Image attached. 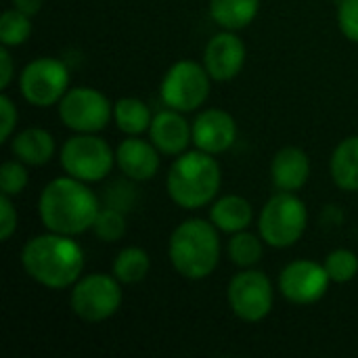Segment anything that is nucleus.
<instances>
[{
    "label": "nucleus",
    "instance_id": "nucleus-3",
    "mask_svg": "<svg viewBox=\"0 0 358 358\" xmlns=\"http://www.w3.org/2000/svg\"><path fill=\"white\" fill-rule=\"evenodd\" d=\"M222 172L212 153L201 149L180 153L170 166L166 189L170 199L185 210H199L212 203L220 191Z\"/></svg>",
    "mask_w": 358,
    "mask_h": 358
},
{
    "label": "nucleus",
    "instance_id": "nucleus-30",
    "mask_svg": "<svg viewBox=\"0 0 358 358\" xmlns=\"http://www.w3.org/2000/svg\"><path fill=\"white\" fill-rule=\"evenodd\" d=\"M0 117H2V124H0V143H6L17 126V120H19V113H17V107L15 103L2 94L0 96Z\"/></svg>",
    "mask_w": 358,
    "mask_h": 358
},
{
    "label": "nucleus",
    "instance_id": "nucleus-12",
    "mask_svg": "<svg viewBox=\"0 0 358 358\" xmlns=\"http://www.w3.org/2000/svg\"><path fill=\"white\" fill-rule=\"evenodd\" d=\"M329 283L331 279L325 271V264L315 260H296L279 275V292L285 300L298 306L319 302L327 294Z\"/></svg>",
    "mask_w": 358,
    "mask_h": 358
},
{
    "label": "nucleus",
    "instance_id": "nucleus-15",
    "mask_svg": "<svg viewBox=\"0 0 358 358\" xmlns=\"http://www.w3.org/2000/svg\"><path fill=\"white\" fill-rule=\"evenodd\" d=\"M149 141L164 155H180L193 143V126L185 120L182 111L166 109L153 115L149 126Z\"/></svg>",
    "mask_w": 358,
    "mask_h": 358
},
{
    "label": "nucleus",
    "instance_id": "nucleus-33",
    "mask_svg": "<svg viewBox=\"0 0 358 358\" xmlns=\"http://www.w3.org/2000/svg\"><path fill=\"white\" fill-rule=\"evenodd\" d=\"M10 6L21 10V13H25V15H29V17H34V15L40 13L42 0H10Z\"/></svg>",
    "mask_w": 358,
    "mask_h": 358
},
{
    "label": "nucleus",
    "instance_id": "nucleus-13",
    "mask_svg": "<svg viewBox=\"0 0 358 358\" xmlns=\"http://www.w3.org/2000/svg\"><path fill=\"white\" fill-rule=\"evenodd\" d=\"M243 63H245V44L235 31L224 29L212 36L203 52V65L212 76V80L229 82L237 78L239 71L243 69Z\"/></svg>",
    "mask_w": 358,
    "mask_h": 358
},
{
    "label": "nucleus",
    "instance_id": "nucleus-5",
    "mask_svg": "<svg viewBox=\"0 0 358 358\" xmlns=\"http://www.w3.org/2000/svg\"><path fill=\"white\" fill-rule=\"evenodd\" d=\"M308 224L306 203L292 191H281L273 195L258 218V231L264 243L271 248H292L296 245Z\"/></svg>",
    "mask_w": 358,
    "mask_h": 358
},
{
    "label": "nucleus",
    "instance_id": "nucleus-11",
    "mask_svg": "<svg viewBox=\"0 0 358 358\" xmlns=\"http://www.w3.org/2000/svg\"><path fill=\"white\" fill-rule=\"evenodd\" d=\"M227 300L233 315L245 323H258L273 310V285L262 271L243 268L237 273L227 287Z\"/></svg>",
    "mask_w": 358,
    "mask_h": 358
},
{
    "label": "nucleus",
    "instance_id": "nucleus-6",
    "mask_svg": "<svg viewBox=\"0 0 358 358\" xmlns=\"http://www.w3.org/2000/svg\"><path fill=\"white\" fill-rule=\"evenodd\" d=\"M59 159L65 174L84 182H99L111 172L115 153L101 136L78 132L63 143Z\"/></svg>",
    "mask_w": 358,
    "mask_h": 358
},
{
    "label": "nucleus",
    "instance_id": "nucleus-24",
    "mask_svg": "<svg viewBox=\"0 0 358 358\" xmlns=\"http://www.w3.org/2000/svg\"><path fill=\"white\" fill-rule=\"evenodd\" d=\"M264 239L254 235V233H248V231H239L231 237L229 241V258L235 266L239 268H252L256 266L262 256H264Z\"/></svg>",
    "mask_w": 358,
    "mask_h": 358
},
{
    "label": "nucleus",
    "instance_id": "nucleus-14",
    "mask_svg": "<svg viewBox=\"0 0 358 358\" xmlns=\"http://www.w3.org/2000/svg\"><path fill=\"white\" fill-rule=\"evenodd\" d=\"M237 141V124L229 111L206 109L193 122V145L206 153L218 155L229 151Z\"/></svg>",
    "mask_w": 358,
    "mask_h": 358
},
{
    "label": "nucleus",
    "instance_id": "nucleus-28",
    "mask_svg": "<svg viewBox=\"0 0 358 358\" xmlns=\"http://www.w3.org/2000/svg\"><path fill=\"white\" fill-rule=\"evenodd\" d=\"M27 182H29V174H27L23 162L8 159L0 166V191H2V195L17 197L25 191Z\"/></svg>",
    "mask_w": 358,
    "mask_h": 358
},
{
    "label": "nucleus",
    "instance_id": "nucleus-31",
    "mask_svg": "<svg viewBox=\"0 0 358 358\" xmlns=\"http://www.w3.org/2000/svg\"><path fill=\"white\" fill-rule=\"evenodd\" d=\"M17 231V210L8 195L0 197V239L8 241Z\"/></svg>",
    "mask_w": 358,
    "mask_h": 358
},
{
    "label": "nucleus",
    "instance_id": "nucleus-29",
    "mask_svg": "<svg viewBox=\"0 0 358 358\" xmlns=\"http://www.w3.org/2000/svg\"><path fill=\"white\" fill-rule=\"evenodd\" d=\"M338 25L348 40L358 44V0H340Z\"/></svg>",
    "mask_w": 358,
    "mask_h": 358
},
{
    "label": "nucleus",
    "instance_id": "nucleus-17",
    "mask_svg": "<svg viewBox=\"0 0 358 358\" xmlns=\"http://www.w3.org/2000/svg\"><path fill=\"white\" fill-rule=\"evenodd\" d=\"M271 176H273V185L279 191L296 193L298 189H302L310 176V159L306 151H302L300 147L279 149L271 164Z\"/></svg>",
    "mask_w": 358,
    "mask_h": 358
},
{
    "label": "nucleus",
    "instance_id": "nucleus-18",
    "mask_svg": "<svg viewBox=\"0 0 358 358\" xmlns=\"http://www.w3.org/2000/svg\"><path fill=\"white\" fill-rule=\"evenodd\" d=\"M10 153L25 166H44L55 153V138L44 128H25L10 141Z\"/></svg>",
    "mask_w": 358,
    "mask_h": 358
},
{
    "label": "nucleus",
    "instance_id": "nucleus-4",
    "mask_svg": "<svg viewBox=\"0 0 358 358\" xmlns=\"http://www.w3.org/2000/svg\"><path fill=\"white\" fill-rule=\"evenodd\" d=\"M168 256L178 275L191 281L210 277L220 260V237L214 222L189 218L180 222L168 241Z\"/></svg>",
    "mask_w": 358,
    "mask_h": 358
},
{
    "label": "nucleus",
    "instance_id": "nucleus-16",
    "mask_svg": "<svg viewBox=\"0 0 358 358\" xmlns=\"http://www.w3.org/2000/svg\"><path fill=\"white\" fill-rule=\"evenodd\" d=\"M115 164L124 176L132 180H149L159 170V151L151 141L128 136L117 145Z\"/></svg>",
    "mask_w": 358,
    "mask_h": 358
},
{
    "label": "nucleus",
    "instance_id": "nucleus-7",
    "mask_svg": "<svg viewBox=\"0 0 358 358\" xmlns=\"http://www.w3.org/2000/svg\"><path fill=\"white\" fill-rule=\"evenodd\" d=\"M71 310L86 323H101L111 319L122 306V287L115 275L92 273L73 283L69 296Z\"/></svg>",
    "mask_w": 358,
    "mask_h": 358
},
{
    "label": "nucleus",
    "instance_id": "nucleus-26",
    "mask_svg": "<svg viewBox=\"0 0 358 358\" xmlns=\"http://www.w3.org/2000/svg\"><path fill=\"white\" fill-rule=\"evenodd\" d=\"M92 231L105 243L120 241L126 235V218H124V212L117 210V208H113V206L101 208L99 214H96V220L92 224Z\"/></svg>",
    "mask_w": 358,
    "mask_h": 358
},
{
    "label": "nucleus",
    "instance_id": "nucleus-21",
    "mask_svg": "<svg viewBox=\"0 0 358 358\" xmlns=\"http://www.w3.org/2000/svg\"><path fill=\"white\" fill-rule=\"evenodd\" d=\"M260 10V0H210V15L222 29L248 27Z\"/></svg>",
    "mask_w": 358,
    "mask_h": 358
},
{
    "label": "nucleus",
    "instance_id": "nucleus-32",
    "mask_svg": "<svg viewBox=\"0 0 358 358\" xmlns=\"http://www.w3.org/2000/svg\"><path fill=\"white\" fill-rule=\"evenodd\" d=\"M15 76V69H13V57L8 52V46H2L0 48V88H8L10 80Z\"/></svg>",
    "mask_w": 358,
    "mask_h": 358
},
{
    "label": "nucleus",
    "instance_id": "nucleus-22",
    "mask_svg": "<svg viewBox=\"0 0 358 358\" xmlns=\"http://www.w3.org/2000/svg\"><path fill=\"white\" fill-rule=\"evenodd\" d=\"M113 120L124 134L138 136L145 130H149L153 115H151V109L147 107V103H143L141 99L124 96L113 105Z\"/></svg>",
    "mask_w": 358,
    "mask_h": 358
},
{
    "label": "nucleus",
    "instance_id": "nucleus-2",
    "mask_svg": "<svg viewBox=\"0 0 358 358\" xmlns=\"http://www.w3.org/2000/svg\"><path fill=\"white\" fill-rule=\"evenodd\" d=\"M21 264L27 277L42 287L67 289L82 277L84 252L69 235L48 231L23 245Z\"/></svg>",
    "mask_w": 358,
    "mask_h": 358
},
{
    "label": "nucleus",
    "instance_id": "nucleus-19",
    "mask_svg": "<svg viewBox=\"0 0 358 358\" xmlns=\"http://www.w3.org/2000/svg\"><path fill=\"white\" fill-rule=\"evenodd\" d=\"M252 218H254L252 203L241 195H224L218 201H214L210 210V220L214 222V227L229 235L248 231Z\"/></svg>",
    "mask_w": 358,
    "mask_h": 358
},
{
    "label": "nucleus",
    "instance_id": "nucleus-23",
    "mask_svg": "<svg viewBox=\"0 0 358 358\" xmlns=\"http://www.w3.org/2000/svg\"><path fill=\"white\" fill-rule=\"evenodd\" d=\"M149 268H151V258L149 254L143 250V248H124L115 260H113V275L120 283L124 285H134V283H141L147 275H149Z\"/></svg>",
    "mask_w": 358,
    "mask_h": 358
},
{
    "label": "nucleus",
    "instance_id": "nucleus-25",
    "mask_svg": "<svg viewBox=\"0 0 358 358\" xmlns=\"http://www.w3.org/2000/svg\"><path fill=\"white\" fill-rule=\"evenodd\" d=\"M34 27H31V17L17 10V8H8L2 13L0 17V42L2 46H21L29 40Z\"/></svg>",
    "mask_w": 358,
    "mask_h": 358
},
{
    "label": "nucleus",
    "instance_id": "nucleus-20",
    "mask_svg": "<svg viewBox=\"0 0 358 358\" xmlns=\"http://www.w3.org/2000/svg\"><path fill=\"white\" fill-rule=\"evenodd\" d=\"M329 172L342 191H358V134L344 138L331 153Z\"/></svg>",
    "mask_w": 358,
    "mask_h": 358
},
{
    "label": "nucleus",
    "instance_id": "nucleus-8",
    "mask_svg": "<svg viewBox=\"0 0 358 358\" xmlns=\"http://www.w3.org/2000/svg\"><path fill=\"white\" fill-rule=\"evenodd\" d=\"M210 80L206 65L197 61H176L164 76L159 92L162 101L176 111L191 113L199 109L210 96Z\"/></svg>",
    "mask_w": 358,
    "mask_h": 358
},
{
    "label": "nucleus",
    "instance_id": "nucleus-1",
    "mask_svg": "<svg viewBox=\"0 0 358 358\" xmlns=\"http://www.w3.org/2000/svg\"><path fill=\"white\" fill-rule=\"evenodd\" d=\"M99 210V197L92 189H88V182L69 174L50 180L38 199L40 220L46 231L69 237L90 231Z\"/></svg>",
    "mask_w": 358,
    "mask_h": 358
},
{
    "label": "nucleus",
    "instance_id": "nucleus-27",
    "mask_svg": "<svg viewBox=\"0 0 358 358\" xmlns=\"http://www.w3.org/2000/svg\"><path fill=\"white\" fill-rule=\"evenodd\" d=\"M325 271L331 283H348L358 275V258L350 250H334L325 258Z\"/></svg>",
    "mask_w": 358,
    "mask_h": 358
},
{
    "label": "nucleus",
    "instance_id": "nucleus-9",
    "mask_svg": "<svg viewBox=\"0 0 358 358\" xmlns=\"http://www.w3.org/2000/svg\"><path fill=\"white\" fill-rule=\"evenodd\" d=\"M57 105L63 126L73 132L96 134L105 130L113 117V105L101 90L90 86L69 88Z\"/></svg>",
    "mask_w": 358,
    "mask_h": 358
},
{
    "label": "nucleus",
    "instance_id": "nucleus-10",
    "mask_svg": "<svg viewBox=\"0 0 358 358\" xmlns=\"http://www.w3.org/2000/svg\"><path fill=\"white\" fill-rule=\"evenodd\" d=\"M19 90L34 107H50L69 90V69L63 61L40 57L29 61L19 76Z\"/></svg>",
    "mask_w": 358,
    "mask_h": 358
}]
</instances>
